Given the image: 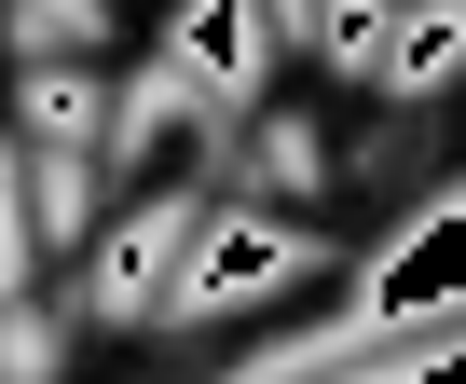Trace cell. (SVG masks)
I'll list each match as a JSON object with an SVG mask.
<instances>
[{"label":"cell","instance_id":"obj_1","mask_svg":"<svg viewBox=\"0 0 466 384\" xmlns=\"http://www.w3.org/2000/svg\"><path fill=\"white\" fill-rule=\"evenodd\" d=\"M302 275H329L316 234H289V220H261V207H192L178 275H165V316H248V302H275V288H302Z\"/></svg>","mask_w":466,"mask_h":384},{"label":"cell","instance_id":"obj_2","mask_svg":"<svg viewBox=\"0 0 466 384\" xmlns=\"http://www.w3.org/2000/svg\"><path fill=\"white\" fill-rule=\"evenodd\" d=\"M439 357H466V288H411V302H384V316H343L302 370L384 384V370H439Z\"/></svg>","mask_w":466,"mask_h":384},{"label":"cell","instance_id":"obj_3","mask_svg":"<svg viewBox=\"0 0 466 384\" xmlns=\"http://www.w3.org/2000/svg\"><path fill=\"white\" fill-rule=\"evenodd\" d=\"M178 234H192V192H151V207H124V220L96 234L83 302H96V316H151V302H165V275H178Z\"/></svg>","mask_w":466,"mask_h":384},{"label":"cell","instance_id":"obj_4","mask_svg":"<svg viewBox=\"0 0 466 384\" xmlns=\"http://www.w3.org/2000/svg\"><path fill=\"white\" fill-rule=\"evenodd\" d=\"M261 0H178V42H165V69L192 83V110H248V83H261Z\"/></svg>","mask_w":466,"mask_h":384},{"label":"cell","instance_id":"obj_5","mask_svg":"<svg viewBox=\"0 0 466 384\" xmlns=\"http://www.w3.org/2000/svg\"><path fill=\"white\" fill-rule=\"evenodd\" d=\"M370 83H398V96H439V83H466V0H411V15H384V56H370Z\"/></svg>","mask_w":466,"mask_h":384},{"label":"cell","instance_id":"obj_6","mask_svg":"<svg viewBox=\"0 0 466 384\" xmlns=\"http://www.w3.org/2000/svg\"><path fill=\"white\" fill-rule=\"evenodd\" d=\"M15 124H28V151L42 165H96V124H110V96H96V69H28V96H15Z\"/></svg>","mask_w":466,"mask_h":384},{"label":"cell","instance_id":"obj_7","mask_svg":"<svg viewBox=\"0 0 466 384\" xmlns=\"http://www.w3.org/2000/svg\"><path fill=\"white\" fill-rule=\"evenodd\" d=\"M302 42H316L329 69H370V56H384V0H302Z\"/></svg>","mask_w":466,"mask_h":384},{"label":"cell","instance_id":"obj_8","mask_svg":"<svg viewBox=\"0 0 466 384\" xmlns=\"http://www.w3.org/2000/svg\"><path fill=\"white\" fill-rule=\"evenodd\" d=\"M28 234H42V220H28V151L0 137V302L28 288Z\"/></svg>","mask_w":466,"mask_h":384},{"label":"cell","instance_id":"obj_9","mask_svg":"<svg viewBox=\"0 0 466 384\" xmlns=\"http://www.w3.org/2000/svg\"><path fill=\"white\" fill-rule=\"evenodd\" d=\"M261 15H289V28H302V0H261Z\"/></svg>","mask_w":466,"mask_h":384}]
</instances>
